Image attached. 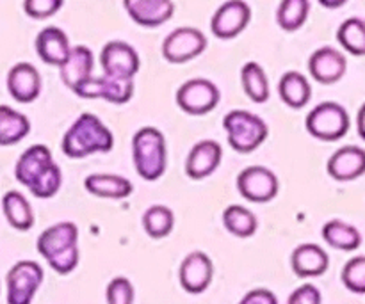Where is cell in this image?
Masks as SVG:
<instances>
[{
  "instance_id": "7a4b0ae2",
  "label": "cell",
  "mask_w": 365,
  "mask_h": 304,
  "mask_svg": "<svg viewBox=\"0 0 365 304\" xmlns=\"http://www.w3.org/2000/svg\"><path fill=\"white\" fill-rule=\"evenodd\" d=\"M36 248L57 274L64 276V274L73 273L81 260L77 224L63 221V223L46 228L39 235Z\"/></svg>"
},
{
  "instance_id": "4fadbf2b",
  "label": "cell",
  "mask_w": 365,
  "mask_h": 304,
  "mask_svg": "<svg viewBox=\"0 0 365 304\" xmlns=\"http://www.w3.org/2000/svg\"><path fill=\"white\" fill-rule=\"evenodd\" d=\"M252 20V7L242 0L221 4L210 20L212 34L220 39H234L248 27Z\"/></svg>"
},
{
  "instance_id": "e0dca14e",
  "label": "cell",
  "mask_w": 365,
  "mask_h": 304,
  "mask_svg": "<svg viewBox=\"0 0 365 304\" xmlns=\"http://www.w3.org/2000/svg\"><path fill=\"white\" fill-rule=\"evenodd\" d=\"M7 91L18 103H32L41 93V75L31 63H18L7 73Z\"/></svg>"
},
{
  "instance_id": "484cf974",
  "label": "cell",
  "mask_w": 365,
  "mask_h": 304,
  "mask_svg": "<svg viewBox=\"0 0 365 304\" xmlns=\"http://www.w3.org/2000/svg\"><path fill=\"white\" fill-rule=\"evenodd\" d=\"M31 132V121L25 114L11 109L9 105H0V146L18 145Z\"/></svg>"
},
{
  "instance_id": "8fae6325",
  "label": "cell",
  "mask_w": 365,
  "mask_h": 304,
  "mask_svg": "<svg viewBox=\"0 0 365 304\" xmlns=\"http://www.w3.org/2000/svg\"><path fill=\"white\" fill-rule=\"evenodd\" d=\"M73 93L81 98H100L114 103V105H123V103L130 102L132 95H134V80L102 75V77H91L84 84L75 88Z\"/></svg>"
},
{
  "instance_id": "f546056e",
  "label": "cell",
  "mask_w": 365,
  "mask_h": 304,
  "mask_svg": "<svg viewBox=\"0 0 365 304\" xmlns=\"http://www.w3.org/2000/svg\"><path fill=\"white\" fill-rule=\"evenodd\" d=\"M175 226V214L170 206L166 205H153L146 209L143 216V228L146 235L155 241L168 237L173 231Z\"/></svg>"
},
{
  "instance_id": "f35d334b",
  "label": "cell",
  "mask_w": 365,
  "mask_h": 304,
  "mask_svg": "<svg viewBox=\"0 0 365 304\" xmlns=\"http://www.w3.org/2000/svg\"><path fill=\"white\" fill-rule=\"evenodd\" d=\"M321 4H323L324 7H339V6H342V4H344V2H334V4H330V2H321Z\"/></svg>"
},
{
  "instance_id": "3957f363",
  "label": "cell",
  "mask_w": 365,
  "mask_h": 304,
  "mask_svg": "<svg viewBox=\"0 0 365 304\" xmlns=\"http://www.w3.org/2000/svg\"><path fill=\"white\" fill-rule=\"evenodd\" d=\"M114 146V135L95 114H81L63 135L61 148L68 159H86L93 153H107Z\"/></svg>"
},
{
  "instance_id": "e575fe53",
  "label": "cell",
  "mask_w": 365,
  "mask_h": 304,
  "mask_svg": "<svg viewBox=\"0 0 365 304\" xmlns=\"http://www.w3.org/2000/svg\"><path fill=\"white\" fill-rule=\"evenodd\" d=\"M63 4V0H25L24 11L27 16L34 18V20H46V18L57 14Z\"/></svg>"
},
{
  "instance_id": "83f0119b",
  "label": "cell",
  "mask_w": 365,
  "mask_h": 304,
  "mask_svg": "<svg viewBox=\"0 0 365 304\" xmlns=\"http://www.w3.org/2000/svg\"><path fill=\"white\" fill-rule=\"evenodd\" d=\"M241 84L246 96L255 103H266L269 100V80L259 63H246L241 70Z\"/></svg>"
},
{
  "instance_id": "8d00e7d4",
  "label": "cell",
  "mask_w": 365,
  "mask_h": 304,
  "mask_svg": "<svg viewBox=\"0 0 365 304\" xmlns=\"http://www.w3.org/2000/svg\"><path fill=\"white\" fill-rule=\"evenodd\" d=\"M239 304H278V299L267 288H255V290H250Z\"/></svg>"
},
{
  "instance_id": "603a6c76",
  "label": "cell",
  "mask_w": 365,
  "mask_h": 304,
  "mask_svg": "<svg viewBox=\"0 0 365 304\" xmlns=\"http://www.w3.org/2000/svg\"><path fill=\"white\" fill-rule=\"evenodd\" d=\"M84 187L89 194L103 199H125L134 191V185L128 178L110 173L89 174L84 180Z\"/></svg>"
},
{
  "instance_id": "7c38bea8",
  "label": "cell",
  "mask_w": 365,
  "mask_h": 304,
  "mask_svg": "<svg viewBox=\"0 0 365 304\" xmlns=\"http://www.w3.org/2000/svg\"><path fill=\"white\" fill-rule=\"evenodd\" d=\"M100 66H102L103 75L120 78H130L134 80L135 75L141 68V59L139 53L132 45L125 41H110L107 43L100 53Z\"/></svg>"
},
{
  "instance_id": "44dd1931",
  "label": "cell",
  "mask_w": 365,
  "mask_h": 304,
  "mask_svg": "<svg viewBox=\"0 0 365 304\" xmlns=\"http://www.w3.org/2000/svg\"><path fill=\"white\" fill-rule=\"evenodd\" d=\"M330 266L328 253L317 244H302L292 251L291 267L298 278L323 276Z\"/></svg>"
},
{
  "instance_id": "8992f818",
  "label": "cell",
  "mask_w": 365,
  "mask_h": 304,
  "mask_svg": "<svg viewBox=\"0 0 365 304\" xmlns=\"http://www.w3.org/2000/svg\"><path fill=\"white\" fill-rule=\"evenodd\" d=\"M305 127L307 132L319 141H339L349 130V114L341 103L323 102L307 114Z\"/></svg>"
},
{
  "instance_id": "d4e9b609",
  "label": "cell",
  "mask_w": 365,
  "mask_h": 304,
  "mask_svg": "<svg viewBox=\"0 0 365 304\" xmlns=\"http://www.w3.org/2000/svg\"><path fill=\"white\" fill-rule=\"evenodd\" d=\"M2 210L7 223L14 230L29 231L34 226V212L29 199L21 192L7 191L2 198Z\"/></svg>"
},
{
  "instance_id": "74e56055",
  "label": "cell",
  "mask_w": 365,
  "mask_h": 304,
  "mask_svg": "<svg viewBox=\"0 0 365 304\" xmlns=\"http://www.w3.org/2000/svg\"><path fill=\"white\" fill-rule=\"evenodd\" d=\"M356 128H359V135L365 141V103L360 107L359 116H356Z\"/></svg>"
},
{
  "instance_id": "cb8c5ba5",
  "label": "cell",
  "mask_w": 365,
  "mask_h": 304,
  "mask_svg": "<svg viewBox=\"0 0 365 304\" xmlns=\"http://www.w3.org/2000/svg\"><path fill=\"white\" fill-rule=\"evenodd\" d=\"M278 95L285 105L299 110L307 107V103L312 98V85L309 78L299 71H287L282 75L278 82Z\"/></svg>"
},
{
  "instance_id": "7402d4cb",
  "label": "cell",
  "mask_w": 365,
  "mask_h": 304,
  "mask_svg": "<svg viewBox=\"0 0 365 304\" xmlns=\"http://www.w3.org/2000/svg\"><path fill=\"white\" fill-rule=\"evenodd\" d=\"M93 66H95V56H93V52L88 46H71L70 57L59 68L64 85L73 91L75 88L84 84L86 80L93 77Z\"/></svg>"
},
{
  "instance_id": "ac0fdd59",
  "label": "cell",
  "mask_w": 365,
  "mask_h": 304,
  "mask_svg": "<svg viewBox=\"0 0 365 304\" xmlns=\"http://www.w3.org/2000/svg\"><path fill=\"white\" fill-rule=\"evenodd\" d=\"M125 11L141 27H160L175 14V4L171 0H125Z\"/></svg>"
},
{
  "instance_id": "30bf717a",
  "label": "cell",
  "mask_w": 365,
  "mask_h": 304,
  "mask_svg": "<svg viewBox=\"0 0 365 304\" xmlns=\"http://www.w3.org/2000/svg\"><path fill=\"white\" fill-rule=\"evenodd\" d=\"M237 191L246 201L267 203L280 191L278 177L264 166H250L237 177Z\"/></svg>"
},
{
  "instance_id": "d6986e66",
  "label": "cell",
  "mask_w": 365,
  "mask_h": 304,
  "mask_svg": "<svg viewBox=\"0 0 365 304\" xmlns=\"http://www.w3.org/2000/svg\"><path fill=\"white\" fill-rule=\"evenodd\" d=\"M328 174L337 182H353L365 174V150L342 146L328 160Z\"/></svg>"
},
{
  "instance_id": "ffe728a7",
  "label": "cell",
  "mask_w": 365,
  "mask_h": 304,
  "mask_svg": "<svg viewBox=\"0 0 365 304\" xmlns=\"http://www.w3.org/2000/svg\"><path fill=\"white\" fill-rule=\"evenodd\" d=\"M36 52L46 64L61 68L70 57L71 45L68 34L59 27H45L36 38Z\"/></svg>"
},
{
  "instance_id": "6da1fadb",
  "label": "cell",
  "mask_w": 365,
  "mask_h": 304,
  "mask_svg": "<svg viewBox=\"0 0 365 304\" xmlns=\"http://www.w3.org/2000/svg\"><path fill=\"white\" fill-rule=\"evenodd\" d=\"M14 177L39 199L56 196L63 185V173L45 145H32L21 153L14 166Z\"/></svg>"
},
{
  "instance_id": "ba28073f",
  "label": "cell",
  "mask_w": 365,
  "mask_h": 304,
  "mask_svg": "<svg viewBox=\"0 0 365 304\" xmlns=\"http://www.w3.org/2000/svg\"><path fill=\"white\" fill-rule=\"evenodd\" d=\"M220 88L209 78H191L177 91V105L189 116H205L217 107Z\"/></svg>"
},
{
  "instance_id": "d590c367",
  "label": "cell",
  "mask_w": 365,
  "mask_h": 304,
  "mask_svg": "<svg viewBox=\"0 0 365 304\" xmlns=\"http://www.w3.org/2000/svg\"><path fill=\"white\" fill-rule=\"evenodd\" d=\"M321 292L314 285L305 283L289 295L287 304H321Z\"/></svg>"
},
{
  "instance_id": "4316f807",
  "label": "cell",
  "mask_w": 365,
  "mask_h": 304,
  "mask_svg": "<svg viewBox=\"0 0 365 304\" xmlns=\"http://www.w3.org/2000/svg\"><path fill=\"white\" fill-rule=\"evenodd\" d=\"M323 239L331 248L341 251H356L362 244V235L353 224L331 219L323 226Z\"/></svg>"
},
{
  "instance_id": "2e32d148",
  "label": "cell",
  "mask_w": 365,
  "mask_h": 304,
  "mask_svg": "<svg viewBox=\"0 0 365 304\" xmlns=\"http://www.w3.org/2000/svg\"><path fill=\"white\" fill-rule=\"evenodd\" d=\"M346 70H348V61H346L344 53H341L334 46L317 48L309 59L310 75L319 84H335L344 77Z\"/></svg>"
},
{
  "instance_id": "9a60e30c",
  "label": "cell",
  "mask_w": 365,
  "mask_h": 304,
  "mask_svg": "<svg viewBox=\"0 0 365 304\" xmlns=\"http://www.w3.org/2000/svg\"><path fill=\"white\" fill-rule=\"evenodd\" d=\"M223 160V148L220 142L212 139L196 142L189 152L187 160H185V174L191 180H205L210 174L216 173Z\"/></svg>"
},
{
  "instance_id": "5bb4252c",
  "label": "cell",
  "mask_w": 365,
  "mask_h": 304,
  "mask_svg": "<svg viewBox=\"0 0 365 304\" xmlns=\"http://www.w3.org/2000/svg\"><path fill=\"white\" fill-rule=\"evenodd\" d=\"M214 278L212 260L203 251H192L182 260L178 281L187 294H203Z\"/></svg>"
},
{
  "instance_id": "d6a6232c",
  "label": "cell",
  "mask_w": 365,
  "mask_h": 304,
  "mask_svg": "<svg viewBox=\"0 0 365 304\" xmlns=\"http://www.w3.org/2000/svg\"><path fill=\"white\" fill-rule=\"evenodd\" d=\"M342 283L353 294H365V256H355L342 269Z\"/></svg>"
},
{
  "instance_id": "5b68a950",
  "label": "cell",
  "mask_w": 365,
  "mask_h": 304,
  "mask_svg": "<svg viewBox=\"0 0 365 304\" xmlns=\"http://www.w3.org/2000/svg\"><path fill=\"white\" fill-rule=\"evenodd\" d=\"M228 145L239 153H252L264 145L269 135V127L257 114L248 110H230L223 120Z\"/></svg>"
},
{
  "instance_id": "4dcf8cb0",
  "label": "cell",
  "mask_w": 365,
  "mask_h": 304,
  "mask_svg": "<svg viewBox=\"0 0 365 304\" xmlns=\"http://www.w3.org/2000/svg\"><path fill=\"white\" fill-rule=\"evenodd\" d=\"M310 14L309 0H284L277 11V23L282 31L294 32L305 25Z\"/></svg>"
},
{
  "instance_id": "1f68e13d",
  "label": "cell",
  "mask_w": 365,
  "mask_h": 304,
  "mask_svg": "<svg viewBox=\"0 0 365 304\" xmlns=\"http://www.w3.org/2000/svg\"><path fill=\"white\" fill-rule=\"evenodd\" d=\"M342 48L356 57L365 56V21L360 18H348L337 31Z\"/></svg>"
},
{
  "instance_id": "277c9868",
  "label": "cell",
  "mask_w": 365,
  "mask_h": 304,
  "mask_svg": "<svg viewBox=\"0 0 365 304\" xmlns=\"http://www.w3.org/2000/svg\"><path fill=\"white\" fill-rule=\"evenodd\" d=\"M132 160L135 173L146 182L164 177L168 167V145L163 132L155 127H143L132 137Z\"/></svg>"
},
{
  "instance_id": "836d02e7",
  "label": "cell",
  "mask_w": 365,
  "mask_h": 304,
  "mask_svg": "<svg viewBox=\"0 0 365 304\" xmlns=\"http://www.w3.org/2000/svg\"><path fill=\"white\" fill-rule=\"evenodd\" d=\"M134 285L125 276H118L107 285L106 301L107 304H134Z\"/></svg>"
},
{
  "instance_id": "f1b7e54d",
  "label": "cell",
  "mask_w": 365,
  "mask_h": 304,
  "mask_svg": "<svg viewBox=\"0 0 365 304\" xmlns=\"http://www.w3.org/2000/svg\"><path fill=\"white\" fill-rule=\"evenodd\" d=\"M223 224L234 237L250 239L255 235L259 221L252 210L241 205H230L223 212Z\"/></svg>"
},
{
  "instance_id": "9c48e42d",
  "label": "cell",
  "mask_w": 365,
  "mask_h": 304,
  "mask_svg": "<svg viewBox=\"0 0 365 304\" xmlns=\"http://www.w3.org/2000/svg\"><path fill=\"white\" fill-rule=\"evenodd\" d=\"M207 48V36L200 28L178 27L163 41V57L168 63L184 64L202 56Z\"/></svg>"
},
{
  "instance_id": "52a82bcc",
  "label": "cell",
  "mask_w": 365,
  "mask_h": 304,
  "mask_svg": "<svg viewBox=\"0 0 365 304\" xmlns=\"http://www.w3.org/2000/svg\"><path fill=\"white\" fill-rule=\"evenodd\" d=\"M43 269L34 260H20L6 276L7 304H31L43 283Z\"/></svg>"
}]
</instances>
